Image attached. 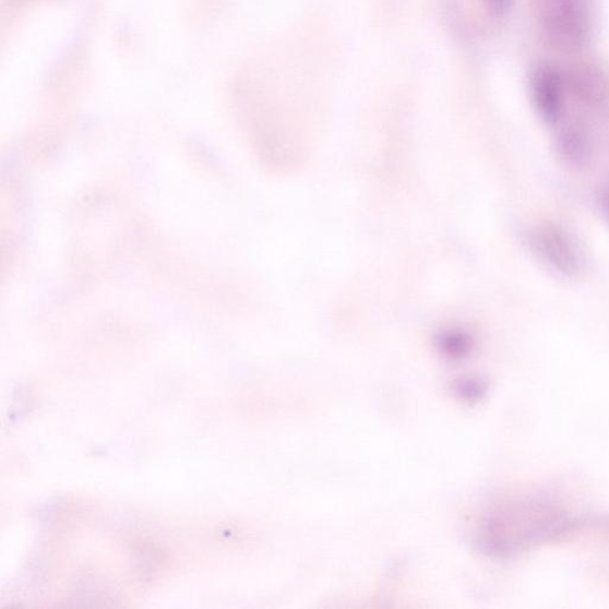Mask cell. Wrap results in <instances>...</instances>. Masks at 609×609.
Listing matches in <instances>:
<instances>
[{
    "label": "cell",
    "instance_id": "1",
    "mask_svg": "<svg viewBox=\"0 0 609 609\" xmlns=\"http://www.w3.org/2000/svg\"><path fill=\"white\" fill-rule=\"evenodd\" d=\"M526 241L535 256L554 273L576 277L584 270L580 247L574 236L561 224H537L528 230Z\"/></svg>",
    "mask_w": 609,
    "mask_h": 609
},
{
    "label": "cell",
    "instance_id": "2",
    "mask_svg": "<svg viewBox=\"0 0 609 609\" xmlns=\"http://www.w3.org/2000/svg\"><path fill=\"white\" fill-rule=\"evenodd\" d=\"M542 32L560 48H577L588 34V11L584 0H539Z\"/></svg>",
    "mask_w": 609,
    "mask_h": 609
},
{
    "label": "cell",
    "instance_id": "3",
    "mask_svg": "<svg viewBox=\"0 0 609 609\" xmlns=\"http://www.w3.org/2000/svg\"><path fill=\"white\" fill-rule=\"evenodd\" d=\"M561 75L547 65L538 68L532 77V95L535 108L542 121L556 124L563 110Z\"/></svg>",
    "mask_w": 609,
    "mask_h": 609
},
{
    "label": "cell",
    "instance_id": "4",
    "mask_svg": "<svg viewBox=\"0 0 609 609\" xmlns=\"http://www.w3.org/2000/svg\"><path fill=\"white\" fill-rule=\"evenodd\" d=\"M556 151L562 160L572 166L585 165L592 155L587 132L576 126H566L556 138Z\"/></svg>",
    "mask_w": 609,
    "mask_h": 609
},
{
    "label": "cell",
    "instance_id": "5",
    "mask_svg": "<svg viewBox=\"0 0 609 609\" xmlns=\"http://www.w3.org/2000/svg\"><path fill=\"white\" fill-rule=\"evenodd\" d=\"M439 348L441 351L452 359H462V357L467 356L473 347L474 339L466 333V331L461 330H447L444 331L439 336Z\"/></svg>",
    "mask_w": 609,
    "mask_h": 609
},
{
    "label": "cell",
    "instance_id": "6",
    "mask_svg": "<svg viewBox=\"0 0 609 609\" xmlns=\"http://www.w3.org/2000/svg\"><path fill=\"white\" fill-rule=\"evenodd\" d=\"M459 390L461 394L465 395L466 398L468 396V398L475 399L478 398V396L481 394V392L483 391L480 383L478 381H466V382H461L459 383Z\"/></svg>",
    "mask_w": 609,
    "mask_h": 609
},
{
    "label": "cell",
    "instance_id": "7",
    "mask_svg": "<svg viewBox=\"0 0 609 609\" xmlns=\"http://www.w3.org/2000/svg\"><path fill=\"white\" fill-rule=\"evenodd\" d=\"M483 2L495 15H504L510 10L513 0H483Z\"/></svg>",
    "mask_w": 609,
    "mask_h": 609
},
{
    "label": "cell",
    "instance_id": "8",
    "mask_svg": "<svg viewBox=\"0 0 609 609\" xmlns=\"http://www.w3.org/2000/svg\"><path fill=\"white\" fill-rule=\"evenodd\" d=\"M599 201H600L601 212L609 223V181L605 184L604 189L601 190Z\"/></svg>",
    "mask_w": 609,
    "mask_h": 609
}]
</instances>
